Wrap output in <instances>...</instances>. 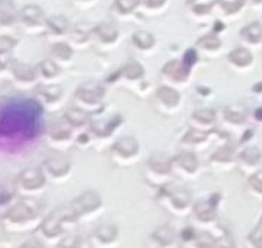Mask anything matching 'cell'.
Listing matches in <instances>:
<instances>
[{
  "label": "cell",
  "instance_id": "cell-55",
  "mask_svg": "<svg viewBox=\"0 0 262 248\" xmlns=\"http://www.w3.org/2000/svg\"><path fill=\"white\" fill-rule=\"evenodd\" d=\"M82 2H89V0H82Z\"/></svg>",
  "mask_w": 262,
  "mask_h": 248
},
{
  "label": "cell",
  "instance_id": "cell-19",
  "mask_svg": "<svg viewBox=\"0 0 262 248\" xmlns=\"http://www.w3.org/2000/svg\"><path fill=\"white\" fill-rule=\"evenodd\" d=\"M122 123V116L120 113L114 115L111 118L105 120H91L89 123V131L94 134L95 137L98 138H108L113 135L117 129L120 128V125Z\"/></svg>",
  "mask_w": 262,
  "mask_h": 248
},
{
  "label": "cell",
  "instance_id": "cell-28",
  "mask_svg": "<svg viewBox=\"0 0 262 248\" xmlns=\"http://www.w3.org/2000/svg\"><path fill=\"white\" fill-rule=\"evenodd\" d=\"M47 31L51 37H63L69 32V19L63 15H53L47 18Z\"/></svg>",
  "mask_w": 262,
  "mask_h": 248
},
{
  "label": "cell",
  "instance_id": "cell-20",
  "mask_svg": "<svg viewBox=\"0 0 262 248\" xmlns=\"http://www.w3.org/2000/svg\"><path fill=\"white\" fill-rule=\"evenodd\" d=\"M162 76L173 83H185L191 76V68H188L182 60H172L163 65Z\"/></svg>",
  "mask_w": 262,
  "mask_h": 248
},
{
  "label": "cell",
  "instance_id": "cell-1",
  "mask_svg": "<svg viewBox=\"0 0 262 248\" xmlns=\"http://www.w3.org/2000/svg\"><path fill=\"white\" fill-rule=\"evenodd\" d=\"M31 105L20 108L13 106L9 110L2 112L0 118V135L2 137H13V135H27L32 127H35L34 113L29 110Z\"/></svg>",
  "mask_w": 262,
  "mask_h": 248
},
{
  "label": "cell",
  "instance_id": "cell-11",
  "mask_svg": "<svg viewBox=\"0 0 262 248\" xmlns=\"http://www.w3.org/2000/svg\"><path fill=\"white\" fill-rule=\"evenodd\" d=\"M46 139L48 145L56 151H64L75 142L73 128L64 119L53 122L46 131Z\"/></svg>",
  "mask_w": 262,
  "mask_h": 248
},
{
  "label": "cell",
  "instance_id": "cell-25",
  "mask_svg": "<svg viewBox=\"0 0 262 248\" xmlns=\"http://www.w3.org/2000/svg\"><path fill=\"white\" fill-rule=\"evenodd\" d=\"M50 54H51V60H54L57 64L61 67V64H67V63L72 61L75 53H73V48H72L70 44L58 41V42L53 44Z\"/></svg>",
  "mask_w": 262,
  "mask_h": 248
},
{
  "label": "cell",
  "instance_id": "cell-14",
  "mask_svg": "<svg viewBox=\"0 0 262 248\" xmlns=\"http://www.w3.org/2000/svg\"><path fill=\"white\" fill-rule=\"evenodd\" d=\"M120 242V232L118 228L113 224H103L91 235V244L94 248H115Z\"/></svg>",
  "mask_w": 262,
  "mask_h": 248
},
{
  "label": "cell",
  "instance_id": "cell-33",
  "mask_svg": "<svg viewBox=\"0 0 262 248\" xmlns=\"http://www.w3.org/2000/svg\"><path fill=\"white\" fill-rule=\"evenodd\" d=\"M133 44L140 51H149L155 46V37L147 31H137L133 34Z\"/></svg>",
  "mask_w": 262,
  "mask_h": 248
},
{
  "label": "cell",
  "instance_id": "cell-24",
  "mask_svg": "<svg viewBox=\"0 0 262 248\" xmlns=\"http://www.w3.org/2000/svg\"><path fill=\"white\" fill-rule=\"evenodd\" d=\"M63 119L72 127L73 129L77 128H84L91 123V113H88L86 110L80 109L77 106H72L66 110Z\"/></svg>",
  "mask_w": 262,
  "mask_h": 248
},
{
  "label": "cell",
  "instance_id": "cell-49",
  "mask_svg": "<svg viewBox=\"0 0 262 248\" xmlns=\"http://www.w3.org/2000/svg\"><path fill=\"white\" fill-rule=\"evenodd\" d=\"M166 3V0H139V5L146 8V9H160L163 5Z\"/></svg>",
  "mask_w": 262,
  "mask_h": 248
},
{
  "label": "cell",
  "instance_id": "cell-12",
  "mask_svg": "<svg viewBox=\"0 0 262 248\" xmlns=\"http://www.w3.org/2000/svg\"><path fill=\"white\" fill-rule=\"evenodd\" d=\"M19 23L28 34H41L47 29L44 10L37 5H27L19 10Z\"/></svg>",
  "mask_w": 262,
  "mask_h": 248
},
{
  "label": "cell",
  "instance_id": "cell-51",
  "mask_svg": "<svg viewBox=\"0 0 262 248\" xmlns=\"http://www.w3.org/2000/svg\"><path fill=\"white\" fill-rule=\"evenodd\" d=\"M20 248H44V244H41L38 239H29L25 244H22Z\"/></svg>",
  "mask_w": 262,
  "mask_h": 248
},
{
  "label": "cell",
  "instance_id": "cell-29",
  "mask_svg": "<svg viewBox=\"0 0 262 248\" xmlns=\"http://www.w3.org/2000/svg\"><path fill=\"white\" fill-rule=\"evenodd\" d=\"M236 158V154H234L233 147L230 145H223L220 147L215 153L211 154L210 157V163L211 165H215V167H220V165H227L232 164Z\"/></svg>",
  "mask_w": 262,
  "mask_h": 248
},
{
  "label": "cell",
  "instance_id": "cell-8",
  "mask_svg": "<svg viewBox=\"0 0 262 248\" xmlns=\"http://www.w3.org/2000/svg\"><path fill=\"white\" fill-rule=\"evenodd\" d=\"M172 170V158L163 153H155L146 161V175L147 180H150L156 186H165L168 183Z\"/></svg>",
  "mask_w": 262,
  "mask_h": 248
},
{
  "label": "cell",
  "instance_id": "cell-38",
  "mask_svg": "<svg viewBox=\"0 0 262 248\" xmlns=\"http://www.w3.org/2000/svg\"><path fill=\"white\" fill-rule=\"evenodd\" d=\"M196 45L201 49H206V51H217L220 49L222 46V41L220 38L217 37V34H207L204 37H201L196 41Z\"/></svg>",
  "mask_w": 262,
  "mask_h": 248
},
{
  "label": "cell",
  "instance_id": "cell-2",
  "mask_svg": "<svg viewBox=\"0 0 262 248\" xmlns=\"http://www.w3.org/2000/svg\"><path fill=\"white\" fill-rule=\"evenodd\" d=\"M39 220V209L34 201L27 199L24 202L15 205L5 218L3 225L9 231H27L37 225Z\"/></svg>",
  "mask_w": 262,
  "mask_h": 248
},
{
  "label": "cell",
  "instance_id": "cell-5",
  "mask_svg": "<svg viewBox=\"0 0 262 248\" xmlns=\"http://www.w3.org/2000/svg\"><path fill=\"white\" fill-rule=\"evenodd\" d=\"M159 202L170 213H175L179 216L187 215L188 212L192 211V206H194L189 192L182 187H178V186H172V187L163 186L162 192H160Z\"/></svg>",
  "mask_w": 262,
  "mask_h": 248
},
{
  "label": "cell",
  "instance_id": "cell-3",
  "mask_svg": "<svg viewBox=\"0 0 262 248\" xmlns=\"http://www.w3.org/2000/svg\"><path fill=\"white\" fill-rule=\"evenodd\" d=\"M77 220L72 215L70 209L53 212L47 219L41 224V235L47 242H56L58 244L61 239L67 235V231L73 227Z\"/></svg>",
  "mask_w": 262,
  "mask_h": 248
},
{
  "label": "cell",
  "instance_id": "cell-36",
  "mask_svg": "<svg viewBox=\"0 0 262 248\" xmlns=\"http://www.w3.org/2000/svg\"><path fill=\"white\" fill-rule=\"evenodd\" d=\"M241 37L251 44H258L262 39V25L259 22H253L241 29Z\"/></svg>",
  "mask_w": 262,
  "mask_h": 248
},
{
  "label": "cell",
  "instance_id": "cell-53",
  "mask_svg": "<svg viewBox=\"0 0 262 248\" xmlns=\"http://www.w3.org/2000/svg\"><path fill=\"white\" fill-rule=\"evenodd\" d=\"M223 29V23L222 22H215V28H214V34L217 31H222Z\"/></svg>",
  "mask_w": 262,
  "mask_h": 248
},
{
  "label": "cell",
  "instance_id": "cell-37",
  "mask_svg": "<svg viewBox=\"0 0 262 248\" xmlns=\"http://www.w3.org/2000/svg\"><path fill=\"white\" fill-rule=\"evenodd\" d=\"M223 115H225V119L227 120V122L236 123V125L244 123L245 120H246V110H245V108L237 106V105L226 108L225 112H223Z\"/></svg>",
  "mask_w": 262,
  "mask_h": 248
},
{
  "label": "cell",
  "instance_id": "cell-34",
  "mask_svg": "<svg viewBox=\"0 0 262 248\" xmlns=\"http://www.w3.org/2000/svg\"><path fill=\"white\" fill-rule=\"evenodd\" d=\"M215 241H217V238L213 237L210 232L200 231V232H195L194 238L191 239L188 244L191 245V248H215Z\"/></svg>",
  "mask_w": 262,
  "mask_h": 248
},
{
  "label": "cell",
  "instance_id": "cell-56",
  "mask_svg": "<svg viewBox=\"0 0 262 248\" xmlns=\"http://www.w3.org/2000/svg\"><path fill=\"white\" fill-rule=\"evenodd\" d=\"M259 225H261V227H262V219H261V224H259Z\"/></svg>",
  "mask_w": 262,
  "mask_h": 248
},
{
  "label": "cell",
  "instance_id": "cell-54",
  "mask_svg": "<svg viewBox=\"0 0 262 248\" xmlns=\"http://www.w3.org/2000/svg\"><path fill=\"white\" fill-rule=\"evenodd\" d=\"M251 3H255V5H259V3H262V0H249Z\"/></svg>",
  "mask_w": 262,
  "mask_h": 248
},
{
  "label": "cell",
  "instance_id": "cell-27",
  "mask_svg": "<svg viewBox=\"0 0 262 248\" xmlns=\"http://www.w3.org/2000/svg\"><path fill=\"white\" fill-rule=\"evenodd\" d=\"M144 68L140 63L137 61H128L122 65L121 70L117 73V77H121L124 80H128V82H139L144 77Z\"/></svg>",
  "mask_w": 262,
  "mask_h": 248
},
{
  "label": "cell",
  "instance_id": "cell-31",
  "mask_svg": "<svg viewBox=\"0 0 262 248\" xmlns=\"http://www.w3.org/2000/svg\"><path fill=\"white\" fill-rule=\"evenodd\" d=\"M227 60L236 67H248L253 61V55L246 48H234L229 53Z\"/></svg>",
  "mask_w": 262,
  "mask_h": 248
},
{
  "label": "cell",
  "instance_id": "cell-26",
  "mask_svg": "<svg viewBox=\"0 0 262 248\" xmlns=\"http://www.w3.org/2000/svg\"><path fill=\"white\" fill-rule=\"evenodd\" d=\"M215 113L214 110L211 109H198L192 112L191 115V123L192 127H195L196 129H201V131H207V128H210L213 123L215 122Z\"/></svg>",
  "mask_w": 262,
  "mask_h": 248
},
{
  "label": "cell",
  "instance_id": "cell-22",
  "mask_svg": "<svg viewBox=\"0 0 262 248\" xmlns=\"http://www.w3.org/2000/svg\"><path fill=\"white\" fill-rule=\"evenodd\" d=\"M151 241L156 248H173L177 244V235L172 227L162 225L151 234Z\"/></svg>",
  "mask_w": 262,
  "mask_h": 248
},
{
  "label": "cell",
  "instance_id": "cell-10",
  "mask_svg": "<svg viewBox=\"0 0 262 248\" xmlns=\"http://www.w3.org/2000/svg\"><path fill=\"white\" fill-rule=\"evenodd\" d=\"M139 156H140V142L137 141V138L131 135L117 139L111 148V158L118 165L133 164Z\"/></svg>",
  "mask_w": 262,
  "mask_h": 248
},
{
  "label": "cell",
  "instance_id": "cell-6",
  "mask_svg": "<svg viewBox=\"0 0 262 248\" xmlns=\"http://www.w3.org/2000/svg\"><path fill=\"white\" fill-rule=\"evenodd\" d=\"M69 209L76 220L95 219L98 215H101L103 209L102 197L99 196V193L94 190L84 192L70 203Z\"/></svg>",
  "mask_w": 262,
  "mask_h": 248
},
{
  "label": "cell",
  "instance_id": "cell-48",
  "mask_svg": "<svg viewBox=\"0 0 262 248\" xmlns=\"http://www.w3.org/2000/svg\"><path fill=\"white\" fill-rule=\"evenodd\" d=\"M16 46V41L8 35H0V51L2 53H12Z\"/></svg>",
  "mask_w": 262,
  "mask_h": 248
},
{
  "label": "cell",
  "instance_id": "cell-47",
  "mask_svg": "<svg viewBox=\"0 0 262 248\" xmlns=\"http://www.w3.org/2000/svg\"><path fill=\"white\" fill-rule=\"evenodd\" d=\"M196 61H198V53H196L194 48H189L185 51V54L182 57V63L187 65L188 68H191L192 70V67L196 64Z\"/></svg>",
  "mask_w": 262,
  "mask_h": 248
},
{
  "label": "cell",
  "instance_id": "cell-13",
  "mask_svg": "<svg viewBox=\"0 0 262 248\" xmlns=\"http://www.w3.org/2000/svg\"><path fill=\"white\" fill-rule=\"evenodd\" d=\"M9 76L13 84L20 90L32 89L38 82L37 67H32L27 63H20L16 60L13 61V64L10 67Z\"/></svg>",
  "mask_w": 262,
  "mask_h": 248
},
{
  "label": "cell",
  "instance_id": "cell-52",
  "mask_svg": "<svg viewBox=\"0 0 262 248\" xmlns=\"http://www.w3.org/2000/svg\"><path fill=\"white\" fill-rule=\"evenodd\" d=\"M253 116H255V119L256 120H262V106L253 112Z\"/></svg>",
  "mask_w": 262,
  "mask_h": 248
},
{
  "label": "cell",
  "instance_id": "cell-44",
  "mask_svg": "<svg viewBox=\"0 0 262 248\" xmlns=\"http://www.w3.org/2000/svg\"><path fill=\"white\" fill-rule=\"evenodd\" d=\"M248 241L251 244L252 248H262V227L258 225L255 230L251 231L249 237H248Z\"/></svg>",
  "mask_w": 262,
  "mask_h": 248
},
{
  "label": "cell",
  "instance_id": "cell-35",
  "mask_svg": "<svg viewBox=\"0 0 262 248\" xmlns=\"http://www.w3.org/2000/svg\"><path fill=\"white\" fill-rule=\"evenodd\" d=\"M262 158V151L258 147H246L242 150V153L239 154L241 163L248 167H255L259 164Z\"/></svg>",
  "mask_w": 262,
  "mask_h": 248
},
{
  "label": "cell",
  "instance_id": "cell-15",
  "mask_svg": "<svg viewBox=\"0 0 262 248\" xmlns=\"http://www.w3.org/2000/svg\"><path fill=\"white\" fill-rule=\"evenodd\" d=\"M172 170L184 177H192L200 170V161L194 151H181L179 154L172 158Z\"/></svg>",
  "mask_w": 262,
  "mask_h": 248
},
{
  "label": "cell",
  "instance_id": "cell-23",
  "mask_svg": "<svg viewBox=\"0 0 262 248\" xmlns=\"http://www.w3.org/2000/svg\"><path fill=\"white\" fill-rule=\"evenodd\" d=\"M19 22V10L13 0H0V28L13 27Z\"/></svg>",
  "mask_w": 262,
  "mask_h": 248
},
{
  "label": "cell",
  "instance_id": "cell-39",
  "mask_svg": "<svg viewBox=\"0 0 262 248\" xmlns=\"http://www.w3.org/2000/svg\"><path fill=\"white\" fill-rule=\"evenodd\" d=\"M188 5L192 10V13H195L198 16H204L211 12L215 2L214 0H189Z\"/></svg>",
  "mask_w": 262,
  "mask_h": 248
},
{
  "label": "cell",
  "instance_id": "cell-21",
  "mask_svg": "<svg viewBox=\"0 0 262 248\" xmlns=\"http://www.w3.org/2000/svg\"><path fill=\"white\" fill-rule=\"evenodd\" d=\"M37 71L38 79H41L44 84H56V80L61 76V67L54 60L48 58L37 65Z\"/></svg>",
  "mask_w": 262,
  "mask_h": 248
},
{
  "label": "cell",
  "instance_id": "cell-40",
  "mask_svg": "<svg viewBox=\"0 0 262 248\" xmlns=\"http://www.w3.org/2000/svg\"><path fill=\"white\" fill-rule=\"evenodd\" d=\"M215 5H219L227 15H233L244 8L245 0H215Z\"/></svg>",
  "mask_w": 262,
  "mask_h": 248
},
{
  "label": "cell",
  "instance_id": "cell-7",
  "mask_svg": "<svg viewBox=\"0 0 262 248\" xmlns=\"http://www.w3.org/2000/svg\"><path fill=\"white\" fill-rule=\"evenodd\" d=\"M47 180V176L44 175L42 168L29 167L18 176L16 189L25 197H35L46 190Z\"/></svg>",
  "mask_w": 262,
  "mask_h": 248
},
{
  "label": "cell",
  "instance_id": "cell-46",
  "mask_svg": "<svg viewBox=\"0 0 262 248\" xmlns=\"http://www.w3.org/2000/svg\"><path fill=\"white\" fill-rule=\"evenodd\" d=\"M249 186L255 193L262 194V170L255 171L251 177H249Z\"/></svg>",
  "mask_w": 262,
  "mask_h": 248
},
{
  "label": "cell",
  "instance_id": "cell-17",
  "mask_svg": "<svg viewBox=\"0 0 262 248\" xmlns=\"http://www.w3.org/2000/svg\"><path fill=\"white\" fill-rule=\"evenodd\" d=\"M217 194L208 197V199H201L192 206V213L195 216V219L201 225H210L217 219V202L214 199Z\"/></svg>",
  "mask_w": 262,
  "mask_h": 248
},
{
  "label": "cell",
  "instance_id": "cell-16",
  "mask_svg": "<svg viewBox=\"0 0 262 248\" xmlns=\"http://www.w3.org/2000/svg\"><path fill=\"white\" fill-rule=\"evenodd\" d=\"M63 94L64 92L60 84H41L37 87L35 99L38 105L44 108H54L57 105H60Z\"/></svg>",
  "mask_w": 262,
  "mask_h": 248
},
{
  "label": "cell",
  "instance_id": "cell-45",
  "mask_svg": "<svg viewBox=\"0 0 262 248\" xmlns=\"http://www.w3.org/2000/svg\"><path fill=\"white\" fill-rule=\"evenodd\" d=\"M215 248H236V242L229 232H223L215 241Z\"/></svg>",
  "mask_w": 262,
  "mask_h": 248
},
{
  "label": "cell",
  "instance_id": "cell-50",
  "mask_svg": "<svg viewBox=\"0 0 262 248\" xmlns=\"http://www.w3.org/2000/svg\"><path fill=\"white\" fill-rule=\"evenodd\" d=\"M86 39H88V32H83L79 27L73 29V32H72V41L73 42L83 44V42H86Z\"/></svg>",
  "mask_w": 262,
  "mask_h": 248
},
{
  "label": "cell",
  "instance_id": "cell-32",
  "mask_svg": "<svg viewBox=\"0 0 262 248\" xmlns=\"http://www.w3.org/2000/svg\"><path fill=\"white\" fill-rule=\"evenodd\" d=\"M94 34L99 38V41H102L105 44H114L118 39L117 28H114L110 23H101V25L95 27Z\"/></svg>",
  "mask_w": 262,
  "mask_h": 248
},
{
  "label": "cell",
  "instance_id": "cell-4",
  "mask_svg": "<svg viewBox=\"0 0 262 248\" xmlns=\"http://www.w3.org/2000/svg\"><path fill=\"white\" fill-rule=\"evenodd\" d=\"M105 97V89L99 82H84L76 87L75 101L77 108L86 110L88 113H98L102 109V102Z\"/></svg>",
  "mask_w": 262,
  "mask_h": 248
},
{
  "label": "cell",
  "instance_id": "cell-18",
  "mask_svg": "<svg viewBox=\"0 0 262 248\" xmlns=\"http://www.w3.org/2000/svg\"><path fill=\"white\" fill-rule=\"evenodd\" d=\"M156 102L160 105V108L166 112H175L181 105V93L170 87V86H159L155 92Z\"/></svg>",
  "mask_w": 262,
  "mask_h": 248
},
{
  "label": "cell",
  "instance_id": "cell-41",
  "mask_svg": "<svg viewBox=\"0 0 262 248\" xmlns=\"http://www.w3.org/2000/svg\"><path fill=\"white\" fill-rule=\"evenodd\" d=\"M57 248H83V239L77 234H67L64 238L57 244Z\"/></svg>",
  "mask_w": 262,
  "mask_h": 248
},
{
  "label": "cell",
  "instance_id": "cell-43",
  "mask_svg": "<svg viewBox=\"0 0 262 248\" xmlns=\"http://www.w3.org/2000/svg\"><path fill=\"white\" fill-rule=\"evenodd\" d=\"M13 58L12 53H2L0 51V77L10 74V67L13 64Z\"/></svg>",
  "mask_w": 262,
  "mask_h": 248
},
{
  "label": "cell",
  "instance_id": "cell-42",
  "mask_svg": "<svg viewBox=\"0 0 262 248\" xmlns=\"http://www.w3.org/2000/svg\"><path fill=\"white\" fill-rule=\"evenodd\" d=\"M114 6L122 15H128L139 6V0H115Z\"/></svg>",
  "mask_w": 262,
  "mask_h": 248
},
{
  "label": "cell",
  "instance_id": "cell-30",
  "mask_svg": "<svg viewBox=\"0 0 262 248\" xmlns=\"http://www.w3.org/2000/svg\"><path fill=\"white\" fill-rule=\"evenodd\" d=\"M208 137H210V134L207 131L192 128L189 129L187 134L184 135V138L181 139V142L184 145H188V147H200V145L206 144L207 141H208Z\"/></svg>",
  "mask_w": 262,
  "mask_h": 248
},
{
  "label": "cell",
  "instance_id": "cell-9",
  "mask_svg": "<svg viewBox=\"0 0 262 248\" xmlns=\"http://www.w3.org/2000/svg\"><path fill=\"white\" fill-rule=\"evenodd\" d=\"M41 168L48 180H53L56 183L64 182L72 175V163L63 151H54L53 154H50L44 160Z\"/></svg>",
  "mask_w": 262,
  "mask_h": 248
}]
</instances>
